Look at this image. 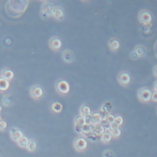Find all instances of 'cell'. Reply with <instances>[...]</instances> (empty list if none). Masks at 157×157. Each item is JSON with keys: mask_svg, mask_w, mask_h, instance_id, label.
Here are the masks:
<instances>
[{"mask_svg": "<svg viewBox=\"0 0 157 157\" xmlns=\"http://www.w3.org/2000/svg\"><path fill=\"white\" fill-rule=\"evenodd\" d=\"M152 93L147 89H141L138 93V98L142 103H147L151 99Z\"/></svg>", "mask_w": 157, "mask_h": 157, "instance_id": "1", "label": "cell"}, {"mask_svg": "<svg viewBox=\"0 0 157 157\" xmlns=\"http://www.w3.org/2000/svg\"><path fill=\"white\" fill-rule=\"evenodd\" d=\"M74 148L78 152H82L86 150L88 147V142L83 138H78L73 142Z\"/></svg>", "mask_w": 157, "mask_h": 157, "instance_id": "2", "label": "cell"}, {"mask_svg": "<svg viewBox=\"0 0 157 157\" xmlns=\"http://www.w3.org/2000/svg\"><path fill=\"white\" fill-rule=\"evenodd\" d=\"M11 138L13 141L17 142L23 136V133L17 128H12L10 131Z\"/></svg>", "mask_w": 157, "mask_h": 157, "instance_id": "3", "label": "cell"}, {"mask_svg": "<svg viewBox=\"0 0 157 157\" xmlns=\"http://www.w3.org/2000/svg\"><path fill=\"white\" fill-rule=\"evenodd\" d=\"M92 133L97 136H101L105 132V127L101 124L91 125Z\"/></svg>", "mask_w": 157, "mask_h": 157, "instance_id": "4", "label": "cell"}, {"mask_svg": "<svg viewBox=\"0 0 157 157\" xmlns=\"http://www.w3.org/2000/svg\"><path fill=\"white\" fill-rule=\"evenodd\" d=\"M118 80L122 85H126L130 82V76L128 73L123 72L119 74Z\"/></svg>", "mask_w": 157, "mask_h": 157, "instance_id": "5", "label": "cell"}, {"mask_svg": "<svg viewBox=\"0 0 157 157\" xmlns=\"http://www.w3.org/2000/svg\"><path fill=\"white\" fill-rule=\"evenodd\" d=\"M31 95L33 99H39L43 95V91L39 87H34L31 90Z\"/></svg>", "mask_w": 157, "mask_h": 157, "instance_id": "6", "label": "cell"}, {"mask_svg": "<svg viewBox=\"0 0 157 157\" xmlns=\"http://www.w3.org/2000/svg\"><path fill=\"white\" fill-rule=\"evenodd\" d=\"M103 121V117L101 115L96 113L92 114V124L97 125L101 124Z\"/></svg>", "mask_w": 157, "mask_h": 157, "instance_id": "7", "label": "cell"}, {"mask_svg": "<svg viewBox=\"0 0 157 157\" xmlns=\"http://www.w3.org/2000/svg\"><path fill=\"white\" fill-rule=\"evenodd\" d=\"M58 86L59 91L62 93H67L69 90L68 84L65 81H61L59 82Z\"/></svg>", "mask_w": 157, "mask_h": 157, "instance_id": "8", "label": "cell"}, {"mask_svg": "<svg viewBox=\"0 0 157 157\" xmlns=\"http://www.w3.org/2000/svg\"><path fill=\"white\" fill-rule=\"evenodd\" d=\"M30 140L27 137L25 136H23L17 142V143L20 147L22 148L26 149L29 142H30Z\"/></svg>", "mask_w": 157, "mask_h": 157, "instance_id": "9", "label": "cell"}, {"mask_svg": "<svg viewBox=\"0 0 157 157\" xmlns=\"http://www.w3.org/2000/svg\"><path fill=\"white\" fill-rule=\"evenodd\" d=\"M113 138V136L110 132H105L101 136V140L102 143L107 144L112 140Z\"/></svg>", "mask_w": 157, "mask_h": 157, "instance_id": "10", "label": "cell"}, {"mask_svg": "<svg viewBox=\"0 0 157 157\" xmlns=\"http://www.w3.org/2000/svg\"><path fill=\"white\" fill-rule=\"evenodd\" d=\"M141 22L143 23L148 24L150 22L151 20V15L148 12H144L141 13V16L140 17Z\"/></svg>", "mask_w": 157, "mask_h": 157, "instance_id": "11", "label": "cell"}, {"mask_svg": "<svg viewBox=\"0 0 157 157\" xmlns=\"http://www.w3.org/2000/svg\"><path fill=\"white\" fill-rule=\"evenodd\" d=\"M51 110L53 112L56 113H61L63 110V106L60 103L54 102L51 105Z\"/></svg>", "mask_w": 157, "mask_h": 157, "instance_id": "12", "label": "cell"}, {"mask_svg": "<svg viewBox=\"0 0 157 157\" xmlns=\"http://www.w3.org/2000/svg\"><path fill=\"white\" fill-rule=\"evenodd\" d=\"M75 123H76L77 127L81 129L82 127L83 126L84 124H86L84 117L82 116L81 115L77 117H76V120H75Z\"/></svg>", "mask_w": 157, "mask_h": 157, "instance_id": "13", "label": "cell"}, {"mask_svg": "<svg viewBox=\"0 0 157 157\" xmlns=\"http://www.w3.org/2000/svg\"><path fill=\"white\" fill-rule=\"evenodd\" d=\"M37 147V142L34 140H30L26 150L30 152H33L36 150Z\"/></svg>", "mask_w": 157, "mask_h": 157, "instance_id": "14", "label": "cell"}, {"mask_svg": "<svg viewBox=\"0 0 157 157\" xmlns=\"http://www.w3.org/2000/svg\"><path fill=\"white\" fill-rule=\"evenodd\" d=\"M91 114V109L90 107L87 105H84L81 109V114L82 116L85 117L86 116Z\"/></svg>", "mask_w": 157, "mask_h": 157, "instance_id": "15", "label": "cell"}, {"mask_svg": "<svg viewBox=\"0 0 157 157\" xmlns=\"http://www.w3.org/2000/svg\"><path fill=\"white\" fill-rule=\"evenodd\" d=\"M81 131L85 134H88L92 133L91 125L85 124L81 128Z\"/></svg>", "mask_w": 157, "mask_h": 157, "instance_id": "16", "label": "cell"}, {"mask_svg": "<svg viewBox=\"0 0 157 157\" xmlns=\"http://www.w3.org/2000/svg\"><path fill=\"white\" fill-rule=\"evenodd\" d=\"M64 55L67 56H63L64 60H66V62H71L73 59V54L70 51H65L64 53Z\"/></svg>", "mask_w": 157, "mask_h": 157, "instance_id": "17", "label": "cell"}, {"mask_svg": "<svg viewBox=\"0 0 157 157\" xmlns=\"http://www.w3.org/2000/svg\"><path fill=\"white\" fill-rule=\"evenodd\" d=\"M109 132H110L111 135L113 136V137L115 138L119 137L121 136V133H122L121 129L119 128H116V129H113V130H110Z\"/></svg>", "mask_w": 157, "mask_h": 157, "instance_id": "18", "label": "cell"}, {"mask_svg": "<svg viewBox=\"0 0 157 157\" xmlns=\"http://www.w3.org/2000/svg\"><path fill=\"white\" fill-rule=\"evenodd\" d=\"M103 157H115L114 152L111 149H106L103 152Z\"/></svg>", "mask_w": 157, "mask_h": 157, "instance_id": "19", "label": "cell"}, {"mask_svg": "<svg viewBox=\"0 0 157 157\" xmlns=\"http://www.w3.org/2000/svg\"><path fill=\"white\" fill-rule=\"evenodd\" d=\"M124 123V119L123 117L120 116L116 117L115 120L114 124L117 126L118 127H119L120 126H121L122 124Z\"/></svg>", "mask_w": 157, "mask_h": 157, "instance_id": "20", "label": "cell"}, {"mask_svg": "<svg viewBox=\"0 0 157 157\" xmlns=\"http://www.w3.org/2000/svg\"><path fill=\"white\" fill-rule=\"evenodd\" d=\"M115 118L116 117L113 115L109 114L106 117L105 121L108 124L110 125L114 123Z\"/></svg>", "mask_w": 157, "mask_h": 157, "instance_id": "21", "label": "cell"}, {"mask_svg": "<svg viewBox=\"0 0 157 157\" xmlns=\"http://www.w3.org/2000/svg\"><path fill=\"white\" fill-rule=\"evenodd\" d=\"M119 43L118 41L114 40L111 44V48L113 49H117L119 48Z\"/></svg>", "mask_w": 157, "mask_h": 157, "instance_id": "22", "label": "cell"}, {"mask_svg": "<svg viewBox=\"0 0 157 157\" xmlns=\"http://www.w3.org/2000/svg\"><path fill=\"white\" fill-rule=\"evenodd\" d=\"M8 127V124L5 121H1L0 122V130L1 131L5 130Z\"/></svg>", "mask_w": 157, "mask_h": 157, "instance_id": "23", "label": "cell"}, {"mask_svg": "<svg viewBox=\"0 0 157 157\" xmlns=\"http://www.w3.org/2000/svg\"><path fill=\"white\" fill-rule=\"evenodd\" d=\"M151 100L155 102H157V91H154L152 94V96H151Z\"/></svg>", "mask_w": 157, "mask_h": 157, "instance_id": "24", "label": "cell"}, {"mask_svg": "<svg viewBox=\"0 0 157 157\" xmlns=\"http://www.w3.org/2000/svg\"><path fill=\"white\" fill-rule=\"evenodd\" d=\"M154 74L157 77V67L154 69Z\"/></svg>", "mask_w": 157, "mask_h": 157, "instance_id": "25", "label": "cell"}, {"mask_svg": "<svg viewBox=\"0 0 157 157\" xmlns=\"http://www.w3.org/2000/svg\"><path fill=\"white\" fill-rule=\"evenodd\" d=\"M155 90L156 91H157V82H156V84H155Z\"/></svg>", "mask_w": 157, "mask_h": 157, "instance_id": "26", "label": "cell"}]
</instances>
